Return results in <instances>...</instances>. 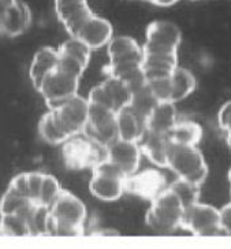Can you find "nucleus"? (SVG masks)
<instances>
[{
  "label": "nucleus",
  "mask_w": 231,
  "mask_h": 249,
  "mask_svg": "<svg viewBox=\"0 0 231 249\" xmlns=\"http://www.w3.org/2000/svg\"><path fill=\"white\" fill-rule=\"evenodd\" d=\"M38 133L43 137L44 141H47L48 144L52 145H58V144H65L69 140V136L66 134L65 130L62 129V126L56 119V115L52 110L45 112L40 122H38Z\"/></svg>",
  "instance_id": "26"
},
{
  "label": "nucleus",
  "mask_w": 231,
  "mask_h": 249,
  "mask_svg": "<svg viewBox=\"0 0 231 249\" xmlns=\"http://www.w3.org/2000/svg\"><path fill=\"white\" fill-rule=\"evenodd\" d=\"M55 13L70 37H77L81 28L94 15L88 0H55Z\"/></svg>",
  "instance_id": "12"
},
{
  "label": "nucleus",
  "mask_w": 231,
  "mask_h": 249,
  "mask_svg": "<svg viewBox=\"0 0 231 249\" xmlns=\"http://www.w3.org/2000/svg\"><path fill=\"white\" fill-rule=\"evenodd\" d=\"M112 35H114V28L108 19L94 14L81 28L77 37L74 38H78L82 43H85L90 50H99L101 47L109 44V41L114 38Z\"/></svg>",
  "instance_id": "15"
},
{
  "label": "nucleus",
  "mask_w": 231,
  "mask_h": 249,
  "mask_svg": "<svg viewBox=\"0 0 231 249\" xmlns=\"http://www.w3.org/2000/svg\"><path fill=\"white\" fill-rule=\"evenodd\" d=\"M127 176L108 160L101 161L92 170L89 191L103 201H115L126 192Z\"/></svg>",
  "instance_id": "6"
},
{
  "label": "nucleus",
  "mask_w": 231,
  "mask_h": 249,
  "mask_svg": "<svg viewBox=\"0 0 231 249\" xmlns=\"http://www.w3.org/2000/svg\"><path fill=\"white\" fill-rule=\"evenodd\" d=\"M63 191L60 188V183L53 176L45 174L44 176L43 186H41V192H40V197H38V203L37 205H43L47 208H51L52 204L56 201L59 197L60 192Z\"/></svg>",
  "instance_id": "31"
},
{
  "label": "nucleus",
  "mask_w": 231,
  "mask_h": 249,
  "mask_svg": "<svg viewBox=\"0 0 231 249\" xmlns=\"http://www.w3.org/2000/svg\"><path fill=\"white\" fill-rule=\"evenodd\" d=\"M182 33L168 21H153L146 26L142 45V69L146 80L170 77L178 67V48Z\"/></svg>",
  "instance_id": "1"
},
{
  "label": "nucleus",
  "mask_w": 231,
  "mask_h": 249,
  "mask_svg": "<svg viewBox=\"0 0 231 249\" xmlns=\"http://www.w3.org/2000/svg\"><path fill=\"white\" fill-rule=\"evenodd\" d=\"M217 122L220 129L226 132V139H227V144L231 148V100L230 102L224 103L220 107L219 114H217Z\"/></svg>",
  "instance_id": "35"
},
{
  "label": "nucleus",
  "mask_w": 231,
  "mask_h": 249,
  "mask_svg": "<svg viewBox=\"0 0 231 249\" xmlns=\"http://www.w3.org/2000/svg\"><path fill=\"white\" fill-rule=\"evenodd\" d=\"M90 48L85 43H82L78 38L70 37L69 40H66L65 43H62L58 48V52L60 56L70 58L75 62H78L80 65L87 69L90 62Z\"/></svg>",
  "instance_id": "28"
},
{
  "label": "nucleus",
  "mask_w": 231,
  "mask_h": 249,
  "mask_svg": "<svg viewBox=\"0 0 231 249\" xmlns=\"http://www.w3.org/2000/svg\"><path fill=\"white\" fill-rule=\"evenodd\" d=\"M80 80L78 77L66 73L58 67L43 81L38 92L44 97L48 108L55 110L71 97L78 95Z\"/></svg>",
  "instance_id": "7"
},
{
  "label": "nucleus",
  "mask_w": 231,
  "mask_h": 249,
  "mask_svg": "<svg viewBox=\"0 0 231 249\" xmlns=\"http://www.w3.org/2000/svg\"><path fill=\"white\" fill-rule=\"evenodd\" d=\"M48 220H50V208L37 205L28 222L30 235H48Z\"/></svg>",
  "instance_id": "32"
},
{
  "label": "nucleus",
  "mask_w": 231,
  "mask_h": 249,
  "mask_svg": "<svg viewBox=\"0 0 231 249\" xmlns=\"http://www.w3.org/2000/svg\"><path fill=\"white\" fill-rule=\"evenodd\" d=\"M87 205L71 192H60L50 208L48 235H80L84 233Z\"/></svg>",
  "instance_id": "2"
},
{
  "label": "nucleus",
  "mask_w": 231,
  "mask_h": 249,
  "mask_svg": "<svg viewBox=\"0 0 231 249\" xmlns=\"http://www.w3.org/2000/svg\"><path fill=\"white\" fill-rule=\"evenodd\" d=\"M59 66V52L52 47H44L35 53L30 63L29 77L35 89H40L43 81Z\"/></svg>",
  "instance_id": "17"
},
{
  "label": "nucleus",
  "mask_w": 231,
  "mask_h": 249,
  "mask_svg": "<svg viewBox=\"0 0 231 249\" xmlns=\"http://www.w3.org/2000/svg\"><path fill=\"white\" fill-rule=\"evenodd\" d=\"M62 156L67 169L93 170L101 161L107 160V148L82 133L66 141L62 148Z\"/></svg>",
  "instance_id": "4"
},
{
  "label": "nucleus",
  "mask_w": 231,
  "mask_h": 249,
  "mask_svg": "<svg viewBox=\"0 0 231 249\" xmlns=\"http://www.w3.org/2000/svg\"><path fill=\"white\" fill-rule=\"evenodd\" d=\"M229 182H230V188H231V169L229 171Z\"/></svg>",
  "instance_id": "41"
},
{
  "label": "nucleus",
  "mask_w": 231,
  "mask_h": 249,
  "mask_svg": "<svg viewBox=\"0 0 231 249\" xmlns=\"http://www.w3.org/2000/svg\"><path fill=\"white\" fill-rule=\"evenodd\" d=\"M185 205L170 188H167L160 196L151 203L145 213L146 225L159 233H170L182 229V220L185 215Z\"/></svg>",
  "instance_id": "3"
},
{
  "label": "nucleus",
  "mask_w": 231,
  "mask_h": 249,
  "mask_svg": "<svg viewBox=\"0 0 231 249\" xmlns=\"http://www.w3.org/2000/svg\"><path fill=\"white\" fill-rule=\"evenodd\" d=\"M84 134L103 147H108L118 140L116 112L100 106L89 104V121Z\"/></svg>",
  "instance_id": "9"
},
{
  "label": "nucleus",
  "mask_w": 231,
  "mask_h": 249,
  "mask_svg": "<svg viewBox=\"0 0 231 249\" xmlns=\"http://www.w3.org/2000/svg\"><path fill=\"white\" fill-rule=\"evenodd\" d=\"M171 85H173V95L171 103L181 102L192 95L195 89V77L185 67H177L175 71L171 74Z\"/></svg>",
  "instance_id": "25"
},
{
  "label": "nucleus",
  "mask_w": 231,
  "mask_h": 249,
  "mask_svg": "<svg viewBox=\"0 0 231 249\" xmlns=\"http://www.w3.org/2000/svg\"><path fill=\"white\" fill-rule=\"evenodd\" d=\"M6 11H7V8L1 7L0 6V25H1V21H3V18H4V14H6Z\"/></svg>",
  "instance_id": "40"
},
{
  "label": "nucleus",
  "mask_w": 231,
  "mask_h": 249,
  "mask_svg": "<svg viewBox=\"0 0 231 249\" xmlns=\"http://www.w3.org/2000/svg\"><path fill=\"white\" fill-rule=\"evenodd\" d=\"M148 87L152 90L153 96L158 99V102L171 103L173 95V85H171V75L163 78H155L148 81Z\"/></svg>",
  "instance_id": "33"
},
{
  "label": "nucleus",
  "mask_w": 231,
  "mask_h": 249,
  "mask_svg": "<svg viewBox=\"0 0 231 249\" xmlns=\"http://www.w3.org/2000/svg\"><path fill=\"white\" fill-rule=\"evenodd\" d=\"M37 205L29 198L15 195L13 192L6 191L0 200V216L6 215H18L29 222L30 215L33 213Z\"/></svg>",
  "instance_id": "23"
},
{
  "label": "nucleus",
  "mask_w": 231,
  "mask_h": 249,
  "mask_svg": "<svg viewBox=\"0 0 231 249\" xmlns=\"http://www.w3.org/2000/svg\"><path fill=\"white\" fill-rule=\"evenodd\" d=\"M101 85H103V88H104L106 93L108 96L109 103L112 106V110L115 111L116 114L119 111L129 107L133 92L123 81L114 78V77H107L106 80L101 82Z\"/></svg>",
  "instance_id": "24"
},
{
  "label": "nucleus",
  "mask_w": 231,
  "mask_h": 249,
  "mask_svg": "<svg viewBox=\"0 0 231 249\" xmlns=\"http://www.w3.org/2000/svg\"><path fill=\"white\" fill-rule=\"evenodd\" d=\"M109 66L126 65V63H142L144 52L142 47L129 36L114 37L107 45Z\"/></svg>",
  "instance_id": "14"
},
{
  "label": "nucleus",
  "mask_w": 231,
  "mask_h": 249,
  "mask_svg": "<svg viewBox=\"0 0 231 249\" xmlns=\"http://www.w3.org/2000/svg\"><path fill=\"white\" fill-rule=\"evenodd\" d=\"M116 122H118V139L119 140L138 142L146 130L144 121L140 119L129 108H124L116 114Z\"/></svg>",
  "instance_id": "21"
},
{
  "label": "nucleus",
  "mask_w": 231,
  "mask_h": 249,
  "mask_svg": "<svg viewBox=\"0 0 231 249\" xmlns=\"http://www.w3.org/2000/svg\"><path fill=\"white\" fill-rule=\"evenodd\" d=\"M0 234L30 235L29 223L18 215H6L0 218Z\"/></svg>",
  "instance_id": "30"
},
{
  "label": "nucleus",
  "mask_w": 231,
  "mask_h": 249,
  "mask_svg": "<svg viewBox=\"0 0 231 249\" xmlns=\"http://www.w3.org/2000/svg\"><path fill=\"white\" fill-rule=\"evenodd\" d=\"M142 155L158 167H168V156L171 151V141L168 136L145 130L142 137L138 141Z\"/></svg>",
  "instance_id": "16"
},
{
  "label": "nucleus",
  "mask_w": 231,
  "mask_h": 249,
  "mask_svg": "<svg viewBox=\"0 0 231 249\" xmlns=\"http://www.w3.org/2000/svg\"><path fill=\"white\" fill-rule=\"evenodd\" d=\"M30 21L32 13L29 6L22 0H17L14 6L7 8L0 25V32L8 37L19 36L29 28Z\"/></svg>",
  "instance_id": "18"
},
{
  "label": "nucleus",
  "mask_w": 231,
  "mask_h": 249,
  "mask_svg": "<svg viewBox=\"0 0 231 249\" xmlns=\"http://www.w3.org/2000/svg\"><path fill=\"white\" fill-rule=\"evenodd\" d=\"M141 155L138 142L118 139L107 147V160L119 167L127 177L138 171Z\"/></svg>",
  "instance_id": "13"
},
{
  "label": "nucleus",
  "mask_w": 231,
  "mask_h": 249,
  "mask_svg": "<svg viewBox=\"0 0 231 249\" xmlns=\"http://www.w3.org/2000/svg\"><path fill=\"white\" fill-rule=\"evenodd\" d=\"M182 229L188 230L190 234L198 237L223 234L220 227V213L219 210L210 204L192 205L185 210Z\"/></svg>",
  "instance_id": "8"
},
{
  "label": "nucleus",
  "mask_w": 231,
  "mask_h": 249,
  "mask_svg": "<svg viewBox=\"0 0 231 249\" xmlns=\"http://www.w3.org/2000/svg\"><path fill=\"white\" fill-rule=\"evenodd\" d=\"M219 213H220V227L223 234L231 235V203L224 205L222 210H219Z\"/></svg>",
  "instance_id": "37"
},
{
  "label": "nucleus",
  "mask_w": 231,
  "mask_h": 249,
  "mask_svg": "<svg viewBox=\"0 0 231 249\" xmlns=\"http://www.w3.org/2000/svg\"><path fill=\"white\" fill-rule=\"evenodd\" d=\"M177 122V110L173 103L159 102L152 110L151 115L145 122V126L149 132L168 136V133L173 130Z\"/></svg>",
  "instance_id": "19"
},
{
  "label": "nucleus",
  "mask_w": 231,
  "mask_h": 249,
  "mask_svg": "<svg viewBox=\"0 0 231 249\" xmlns=\"http://www.w3.org/2000/svg\"><path fill=\"white\" fill-rule=\"evenodd\" d=\"M146 1H148V0H146Z\"/></svg>",
  "instance_id": "42"
},
{
  "label": "nucleus",
  "mask_w": 231,
  "mask_h": 249,
  "mask_svg": "<svg viewBox=\"0 0 231 249\" xmlns=\"http://www.w3.org/2000/svg\"><path fill=\"white\" fill-rule=\"evenodd\" d=\"M168 188L181 198L182 204L185 205V208H189L192 205L200 203L198 198H200V192H201V186L197 185V183L189 182L185 179H175L171 185H168Z\"/></svg>",
  "instance_id": "29"
},
{
  "label": "nucleus",
  "mask_w": 231,
  "mask_h": 249,
  "mask_svg": "<svg viewBox=\"0 0 231 249\" xmlns=\"http://www.w3.org/2000/svg\"><path fill=\"white\" fill-rule=\"evenodd\" d=\"M168 139L173 145L197 147L202 139L201 124L195 121H178L173 130L168 133Z\"/></svg>",
  "instance_id": "22"
},
{
  "label": "nucleus",
  "mask_w": 231,
  "mask_h": 249,
  "mask_svg": "<svg viewBox=\"0 0 231 249\" xmlns=\"http://www.w3.org/2000/svg\"><path fill=\"white\" fill-rule=\"evenodd\" d=\"M44 176L45 174L37 173V171H35V173H28V198L32 200L36 205L38 203V197H40Z\"/></svg>",
  "instance_id": "34"
},
{
  "label": "nucleus",
  "mask_w": 231,
  "mask_h": 249,
  "mask_svg": "<svg viewBox=\"0 0 231 249\" xmlns=\"http://www.w3.org/2000/svg\"><path fill=\"white\" fill-rule=\"evenodd\" d=\"M56 115L62 129L71 139L74 136L82 134L89 121V102L88 99L77 95L70 100L52 110Z\"/></svg>",
  "instance_id": "10"
},
{
  "label": "nucleus",
  "mask_w": 231,
  "mask_h": 249,
  "mask_svg": "<svg viewBox=\"0 0 231 249\" xmlns=\"http://www.w3.org/2000/svg\"><path fill=\"white\" fill-rule=\"evenodd\" d=\"M158 99L153 96L152 90L148 87V84L142 87V88L137 89L133 92L131 96V102L129 104V110L131 112H134L140 119H142L144 122H146L148 117L151 115L152 110L156 107L158 104Z\"/></svg>",
  "instance_id": "27"
},
{
  "label": "nucleus",
  "mask_w": 231,
  "mask_h": 249,
  "mask_svg": "<svg viewBox=\"0 0 231 249\" xmlns=\"http://www.w3.org/2000/svg\"><path fill=\"white\" fill-rule=\"evenodd\" d=\"M106 73L108 77H114L118 80L123 81L131 92L142 88L148 84L146 75L142 69V63H126V65H118V66H106Z\"/></svg>",
  "instance_id": "20"
},
{
  "label": "nucleus",
  "mask_w": 231,
  "mask_h": 249,
  "mask_svg": "<svg viewBox=\"0 0 231 249\" xmlns=\"http://www.w3.org/2000/svg\"><path fill=\"white\" fill-rule=\"evenodd\" d=\"M7 191L28 198V173H21L15 176L11 182L8 183Z\"/></svg>",
  "instance_id": "36"
},
{
  "label": "nucleus",
  "mask_w": 231,
  "mask_h": 249,
  "mask_svg": "<svg viewBox=\"0 0 231 249\" xmlns=\"http://www.w3.org/2000/svg\"><path fill=\"white\" fill-rule=\"evenodd\" d=\"M168 167L178 178L201 186L208 177V164L204 155L197 147L171 145L168 156Z\"/></svg>",
  "instance_id": "5"
},
{
  "label": "nucleus",
  "mask_w": 231,
  "mask_h": 249,
  "mask_svg": "<svg viewBox=\"0 0 231 249\" xmlns=\"http://www.w3.org/2000/svg\"><path fill=\"white\" fill-rule=\"evenodd\" d=\"M168 188L166 176L158 169L137 171L126 178V192L133 196L153 201Z\"/></svg>",
  "instance_id": "11"
},
{
  "label": "nucleus",
  "mask_w": 231,
  "mask_h": 249,
  "mask_svg": "<svg viewBox=\"0 0 231 249\" xmlns=\"http://www.w3.org/2000/svg\"><path fill=\"white\" fill-rule=\"evenodd\" d=\"M17 0H0V6L4 8H10L11 6H14Z\"/></svg>",
  "instance_id": "39"
},
{
  "label": "nucleus",
  "mask_w": 231,
  "mask_h": 249,
  "mask_svg": "<svg viewBox=\"0 0 231 249\" xmlns=\"http://www.w3.org/2000/svg\"><path fill=\"white\" fill-rule=\"evenodd\" d=\"M148 1L155 6H159V7H170V6H174L175 3H178L179 0H148Z\"/></svg>",
  "instance_id": "38"
}]
</instances>
